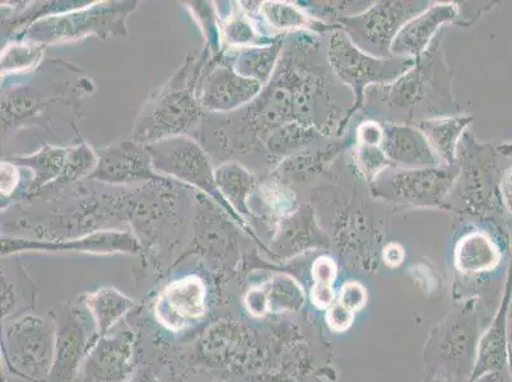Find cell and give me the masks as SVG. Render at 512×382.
<instances>
[{
    "label": "cell",
    "instance_id": "5",
    "mask_svg": "<svg viewBox=\"0 0 512 382\" xmlns=\"http://www.w3.org/2000/svg\"><path fill=\"white\" fill-rule=\"evenodd\" d=\"M132 3H97L83 11L51 15L32 23L25 35L32 43L48 45L58 41L77 40L87 35L127 34L125 18L137 8Z\"/></svg>",
    "mask_w": 512,
    "mask_h": 382
},
{
    "label": "cell",
    "instance_id": "14",
    "mask_svg": "<svg viewBox=\"0 0 512 382\" xmlns=\"http://www.w3.org/2000/svg\"><path fill=\"white\" fill-rule=\"evenodd\" d=\"M206 286L190 276L171 283L156 305V316L171 332H179L206 314Z\"/></svg>",
    "mask_w": 512,
    "mask_h": 382
},
{
    "label": "cell",
    "instance_id": "3",
    "mask_svg": "<svg viewBox=\"0 0 512 382\" xmlns=\"http://www.w3.org/2000/svg\"><path fill=\"white\" fill-rule=\"evenodd\" d=\"M55 334L49 314H26L4 323L2 351L9 371L26 381L45 382L53 366Z\"/></svg>",
    "mask_w": 512,
    "mask_h": 382
},
{
    "label": "cell",
    "instance_id": "35",
    "mask_svg": "<svg viewBox=\"0 0 512 382\" xmlns=\"http://www.w3.org/2000/svg\"><path fill=\"white\" fill-rule=\"evenodd\" d=\"M128 382H160L151 370L148 368H139L136 374Z\"/></svg>",
    "mask_w": 512,
    "mask_h": 382
},
{
    "label": "cell",
    "instance_id": "34",
    "mask_svg": "<svg viewBox=\"0 0 512 382\" xmlns=\"http://www.w3.org/2000/svg\"><path fill=\"white\" fill-rule=\"evenodd\" d=\"M403 258V249L399 245H389L384 251L385 263L390 267H398L399 264H402Z\"/></svg>",
    "mask_w": 512,
    "mask_h": 382
},
{
    "label": "cell",
    "instance_id": "33",
    "mask_svg": "<svg viewBox=\"0 0 512 382\" xmlns=\"http://www.w3.org/2000/svg\"><path fill=\"white\" fill-rule=\"evenodd\" d=\"M502 206L509 212L512 218V165L505 171L500 184Z\"/></svg>",
    "mask_w": 512,
    "mask_h": 382
},
{
    "label": "cell",
    "instance_id": "10",
    "mask_svg": "<svg viewBox=\"0 0 512 382\" xmlns=\"http://www.w3.org/2000/svg\"><path fill=\"white\" fill-rule=\"evenodd\" d=\"M99 163L91 179L106 184H133L150 181L156 184H170L157 174L147 144L132 138L120 139L110 146L97 149Z\"/></svg>",
    "mask_w": 512,
    "mask_h": 382
},
{
    "label": "cell",
    "instance_id": "16",
    "mask_svg": "<svg viewBox=\"0 0 512 382\" xmlns=\"http://www.w3.org/2000/svg\"><path fill=\"white\" fill-rule=\"evenodd\" d=\"M456 16L458 7L455 4L428 7L399 31L392 45V57L417 59L430 46L440 27L455 20Z\"/></svg>",
    "mask_w": 512,
    "mask_h": 382
},
{
    "label": "cell",
    "instance_id": "32",
    "mask_svg": "<svg viewBox=\"0 0 512 382\" xmlns=\"http://www.w3.org/2000/svg\"><path fill=\"white\" fill-rule=\"evenodd\" d=\"M20 177V167L16 163L12 161L2 162V197L4 199L11 197L18 183H20Z\"/></svg>",
    "mask_w": 512,
    "mask_h": 382
},
{
    "label": "cell",
    "instance_id": "11",
    "mask_svg": "<svg viewBox=\"0 0 512 382\" xmlns=\"http://www.w3.org/2000/svg\"><path fill=\"white\" fill-rule=\"evenodd\" d=\"M134 343V334L130 330L101 337L83 362V379L87 382H128L136 374Z\"/></svg>",
    "mask_w": 512,
    "mask_h": 382
},
{
    "label": "cell",
    "instance_id": "22",
    "mask_svg": "<svg viewBox=\"0 0 512 382\" xmlns=\"http://www.w3.org/2000/svg\"><path fill=\"white\" fill-rule=\"evenodd\" d=\"M216 180L218 189L236 213L250 216L248 199L255 189L254 177L237 163H225L216 170Z\"/></svg>",
    "mask_w": 512,
    "mask_h": 382
},
{
    "label": "cell",
    "instance_id": "31",
    "mask_svg": "<svg viewBox=\"0 0 512 382\" xmlns=\"http://www.w3.org/2000/svg\"><path fill=\"white\" fill-rule=\"evenodd\" d=\"M353 316L355 312L346 309L339 302H334V305L328 309L327 320L330 328L335 332H346L352 325Z\"/></svg>",
    "mask_w": 512,
    "mask_h": 382
},
{
    "label": "cell",
    "instance_id": "28",
    "mask_svg": "<svg viewBox=\"0 0 512 382\" xmlns=\"http://www.w3.org/2000/svg\"><path fill=\"white\" fill-rule=\"evenodd\" d=\"M223 37L227 45L239 46L240 49L250 48L258 43V32L240 7H235L223 25Z\"/></svg>",
    "mask_w": 512,
    "mask_h": 382
},
{
    "label": "cell",
    "instance_id": "26",
    "mask_svg": "<svg viewBox=\"0 0 512 382\" xmlns=\"http://www.w3.org/2000/svg\"><path fill=\"white\" fill-rule=\"evenodd\" d=\"M97 163H99L97 151H93L86 142L68 147L67 162H65V169L58 183H74L83 177L91 176L96 170Z\"/></svg>",
    "mask_w": 512,
    "mask_h": 382
},
{
    "label": "cell",
    "instance_id": "1",
    "mask_svg": "<svg viewBox=\"0 0 512 382\" xmlns=\"http://www.w3.org/2000/svg\"><path fill=\"white\" fill-rule=\"evenodd\" d=\"M441 36L439 32L397 81L367 88L365 96L372 109L406 125L458 113L451 93V74L441 54Z\"/></svg>",
    "mask_w": 512,
    "mask_h": 382
},
{
    "label": "cell",
    "instance_id": "20",
    "mask_svg": "<svg viewBox=\"0 0 512 382\" xmlns=\"http://www.w3.org/2000/svg\"><path fill=\"white\" fill-rule=\"evenodd\" d=\"M68 147L46 146L31 156L12 160L17 166H27L34 171V183L29 188V194L35 195L50 183H58L67 162Z\"/></svg>",
    "mask_w": 512,
    "mask_h": 382
},
{
    "label": "cell",
    "instance_id": "25",
    "mask_svg": "<svg viewBox=\"0 0 512 382\" xmlns=\"http://www.w3.org/2000/svg\"><path fill=\"white\" fill-rule=\"evenodd\" d=\"M44 50V45L23 41L6 46L2 53V76L35 68L43 59Z\"/></svg>",
    "mask_w": 512,
    "mask_h": 382
},
{
    "label": "cell",
    "instance_id": "23",
    "mask_svg": "<svg viewBox=\"0 0 512 382\" xmlns=\"http://www.w3.org/2000/svg\"><path fill=\"white\" fill-rule=\"evenodd\" d=\"M12 281L6 269L2 268V320L7 321L26 315L25 311L35 307V286L25 273L16 272Z\"/></svg>",
    "mask_w": 512,
    "mask_h": 382
},
{
    "label": "cell",
    "instance_id": "19",
    "mask_svg": "<svg viewBox=\"0 0 512 382\" xmlns=\"http://www.w3.org/2000/svg\"><path fill=\"white\" fill-rule=\"evenodd\" d=\"M282 49V40L269 46H250V48L239 49L230 62L240 76L265 85L271 81L272 74L276 72Z\"/></svg>",
    "mask_w": 512,
    "mask_h": 382
},
{
    "label": "cell",
    "instance_id": "24",
    "mask_svg": "<svg viewBox=\"0 0 512 382\" xmlns=\"http://www.w3.org/2000/svg\"><path fill=\"white\" fill-rule=\"evenodd\" d=\"M260 15L268 25L277 31L304 29L311 27V21L306 13L292 4L281 2H264L259 8Z\"/></svg>",
    "mask_w": 512,
    "mask_h": 382
},
{
    "label": "cell",
    "instance_id": "29",
    "mask_svg": "<svg viewBox=\"0 0 512 382\" xmlns=\"http://www.w3.org/2000/svg\"><path fill=\"white\" fill-rule=\"evenodd\" d=\"M357 160L360 169L374 181L385 170L394 167L389 158L385 156L381 146H369V144L360 143L357 149Z\"/></svg>",
    "mask_w": 512,
    "mask_h": 382
},
{
    "label": "cell",
    "instance_id": "21",
    "mask_svg": "<svg viewBox=\"0 0 512 382\" xmlns=\"http://www.w3.org/2000/svg\"><path fill=\"white\" fill-rule=\"evenodd\" d=\"M500 259L496 245L482 234L465 237L456 249V265L465 273L487 272L495 268Z\"/></svg>",
    "mask_w": 512,
    "mask_h": 382
},
{
    "label": "cell",
    "instance_id": "12",
    "mask_svg": "<svg viewBox=\"0 0 512 382\" xmlns=\"http://www.w3.org/2000/svg\"><path fill=\"white\" fill-rule=\"evenodd\" d=\"M141 245L136 237L123 231H96L81 239L72 240H27L4 236L2 255L20 251H81L90 254H137Z\"/></svg>",
    "mask_w": 512,
    "mask_h": 382
},
{
    "label": "cell",
    "instance_id": "4",
    "mask_svg": "<svg viewBox=\"0 0 512 382\" xmlns=\"http://www.w3.org/2000/svg\"><path fill=\"white\" fill-rule=\"evenodd\" d=\"M328 63L339 81L355 91L361 106L370 85H388L404 76L416 63L412 58L379 59L363 53L343 30L333 31L328 43Z\"/></svg>",
    "mask_w": 512,
    "mask_h": 382
},
{
    "label": "cell",
    "instance_id": "17",
    "mask_svg": "<svg viewBox=\"0 0 512 382\" xmlns=\"http://www.w3.org/2000/svg\"><path fill=\"white\" fill-rule=\"evenodd\" d=\"M83 302L95 320L100 337L109 334L110 330L136 307V301L114 287H104L88 293L83 297Z\"/></svg>",
    "mask_w": 512,
    "mask_h": 382
},
{
    "label": "cell",
    "instance_id": "9",
    "mask_svg": "<svg viewBox=\"0 0 512 382\" xmlns=\"http://www.w3.org/2000/svg\"><path fill=\"white\" fill-rule=\"evenodd\" d=\"M458 167L446 166L426 167V169H411L395 172L386 176L380 174L372 184L376 197L389 202L414 204V206H440L448 197L456 176Z\"/></svg>",
    "mask_w": 512,
    "mask_h": 382
},
{
    "label": "cell",
    "instance_id": "18",
    "mask_svg": "<svg viewBox=\"0 0 512 382\" xmlns=\"http://www.w3.org/2000/svg\"><path fill=\"white\" fill-rule=\"evenodd\" d=\"M473 119L469 116H446V118H437L421 121L416 127L421 130L427 138L428 143L439 156L442 165H455L456 144H458L463 130L472 123Z\"/></svg>",
    "mask_w": 512,
    "mask_h": 382
},
{
    "label": "cell",
    "instance_id": "7",
    "mask_svg": "<svg viewBox=\"0 0 512 382\" xmlns=\"http://www.w3.org/2000/svg\"><path fill=\"white\" fill-rule=\"evenodd\" d=\"M423 2H381L357 16L339 17L343 31L363 53L379 59L392 57V45L399 31L420 16L428 6Z\"/></svg>",
    "mask_w": 512,
    "mask_h": 382
},
{
    "label": "cell",
    "instance_id": "30",
    "mask_svg": "<svg viewBox=\"0 0 512 382\" xmlns=\"http://www.w3.org/2000/svg\"><path fill=\"white\" fill-rule=\"evenodd\" d=\"M367 301V293L365 288L357 282H348L344 284L339 295V304L346 307V309L356 312L365 306Z\"/></svg>",
    "mask_w": 512,
    "mask_h": 382
},
{
    "label": "cell",
    "instance_id": "13",
    "mask_svg": "<svg viewBox=\"0 0 512 382\" xmlns=\"http://www.w3.org/2000/svg\"><path fill=\"white\" fill-rule=\"evenodd\" d=\"M198 100L204 109L232 111L239 109L262 92L259 82L240 76L228 59L227 63L211 65L204 78H200Z\"/></svg>",
    "mask_w": 512,
    "mask_h": 382
},
{
    "label": "cell",
    "instance_id": "15",
    "mask_svg": "<svg viewBox=\"0 0 512 382\" xmlns=\"http://www.w3.org/2000/svg\"><path fill=\"white\" fill-rule=\"evenodd\" d=\"M381 149L390 162L407 169H426L442 165L421 130L406 124H384Z\"/></svg>",
    "mask_w": 512,
    "mask_h": 382
},
{
    "label": "cell",
    "instance_id": "6",
    "mask_svg": "<svg viewBox=\"0 0 512 382\" xmlns=\"http://www.w3.org/2000/svg\"><path fill=\"white\" fill-rule=\"evenodd\" d=\"M55 321V351L53 366L45 382H74L87 354L101 337L95 320L85 302L60 304L49 311Z\"/></svg>",
    "mask_w": 512,
    "mask_h": 382
},
{
    "label": "cell",
    "instance_id": "8",
    "mask_svg": "<svg viewBox=\"0 0 512 382\" xmlns=\"http://www.w3.org/2000/svg\"><path fill=\"white\" fill-rule=\"evenodd\" d=\"M156 172L175 177L186 184L206 191L220 206L242 223L241 217L230 206L216 180V171L203 148L194 139L179 135L164 141L147 144Z\"/></svg>",
    "mask_w": 512,
    "mask_h": 382
},
{
    "label": "cell",
    "instance_id": "27",
    "mask_svg": "<svg viewBox=\"0 0 512 382\" xmlns=\"http://www.w3.org/2000/svg\"><path fill=\"white\" fill-rule=\"evenodd\" d=\"M315 286L311 300L319 309H330L334 305L333 283L337 277V265L329 258L316 260L313 268Z\"/></svg>",
    "mask_w": 512,
    "mask_h": 382
},
{
    "label": "cell",
    "instance_id": "2",
    "mask_svg": "<svg viewBox=\"0 0 512 382\" xmlns=\"http://www.w3.org/2000/svg\"><path fill=\"white\" fill-rule=\"evenodd\" d=\"M206 59V55H202L197 64L195 57L189 55L185 59L170 81L146 102L130 138L139 143L152 144L186 135L197 127L202 118L198 82Z\"/></svg>",
    "mask_w": 512,
    "mask_h": 382
}]
</instances>
